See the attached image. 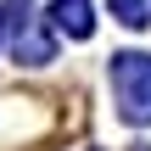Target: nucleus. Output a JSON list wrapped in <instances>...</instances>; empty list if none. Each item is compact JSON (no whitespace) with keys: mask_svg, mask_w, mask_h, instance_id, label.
Returning <instances> with one entry per match:
<instances>
[{"mask_svg":"<svg viewBox=\"0 0 151 151\" xmlns=\"http://www.w3.org/2000/svg\"><path fill=\"white\" fill-rule=\"evenodd\" d=\"M50 22H56L67 39H90V34H95V0H56V6H50Z\"/></svg>","mask_w":151,"mask_h":151,"instance_id":"nucleus-3","label":"nucleus"},{"mask_svg":"<svg viewBox=\"0 0 151 151\" xmlns=\"http://www.w3.org/2000/svg\"><path fill=\"white\" fill-rule=\"evenodd\" d=\"M11 56H17L22 67H45V62L56 56V39H50V28H45L34 11L11 17Z\"/></svg>","mask_w":151,"mask_h":151,"instance_id":"nucleus-2","label":"nucleus"},{"mask_svg":"<svg viewBox=\"0 0 151 151\" xmlns=\"http://www.w3.org/2000/svg\"><path fill=\"white\" fill-rule=\"evenodd\" d=\"M112 17H118L123 28H146L151 22V6L146 0H112Z\"/></svg>","mask_w":151,"mask_h":151,"instance_id":"nucleus-4","label":"nucleus"},{"mask_svg":"<svg viewBox=\"0 0 151 151\" xmlns=\"http://www.w3.org/2000/svg\"><path fill=\"white\" fill-rule=\"evenodd\" d=\"M112 95H118L123 123H151V56L146 50L112 56Z\"/></svg>","mask_w":151,"mask_h":151,"instance_id":"nucleus-1","label":"nucleus"}]
</instances>
